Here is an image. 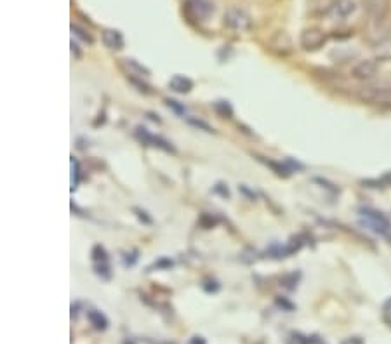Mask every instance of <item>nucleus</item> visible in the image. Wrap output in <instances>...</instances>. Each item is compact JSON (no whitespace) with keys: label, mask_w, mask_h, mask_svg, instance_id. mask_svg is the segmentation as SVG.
Masks as SVG:
<instances>
[{"label":"nucleus","mask_w":391,"mask_h":344,"mask_svg":"<svg viewBox=\"0 0 391 344\" xmlns=\"http://www.w3.org/2000/svg\"><path fill=\"white\" fill-rule=\"evenodd\" d=\"M183 12L190 21H199L200 23V21L211 18V14L214 12V5H212L211 0H186Z\"/></svg>","instance_id":"1"},{"label":"nucleus","mask_w":391,"mask_h":344,"mask_svg":"<svg viewBox=\"0 0 391 344\" xmlns=\"http://www.w3.org/2000/svg\"><path fill=\"white\" fill-rule=\"evenodd\" d=\"M325 42H327V34L316 27L306 28V30L301 31V37H299V44H301V47L306 53H315V51L322 49L325 46Z\"/></svg>","instance_id":"2"},{"label":"nucleus","mask_w":391,"mask_h":344,"mask_svg":"<svg viewBox=\"0 0 391 344\" xmlns=\"http://www.w3.org/2000/svg\"><path fill=\"white\" fill-rule=\"evenodd\" d=\"M252 25V19L244 9L240 8H229L225 12V27H228L229 30L235 31H245L249 30Z\"/></svg>","instance_id":"3"},{"label":"nucleus","mask_w":391,"mask_h":344,"mask_svg":"<svg viewBox=\"0 0 391 344\" xmlns=\"http://www.w3.org/2000/svg\"><path fill=\"white\" fill-rule=\"evenodd\" d=\"M268 49L273 54H277V56H289L294 51L292 38H290V35L287 34V31H277V34H273V37L270 38V42H268Z\"/></svg>","instance_id":"4"},{"label":"nucleus","mask_w":391,"mask_h":344,"mask_svg":"<svg viewBox=\"0 0 391 344\" xmlns=\"http://www.w3.org/2000/svg\"><path fill=\"white\" fill-rule=\"evenodd\" d=\"M391 2L390 0H365V11L369 14V18L376 23H381L390 14Z\"/></svg>","instance_id":"5"},{"label":"nucleus","mask_w":391,"mask_h":344,"mask_svg":"<svg viewBox=\"0 0 391 344\" xmlns=\"http://www.w3.org/2000/svg\"><path fill=\"white\" fill-rule=\"evenodd\" d=\"M377 75V63L374 59H364L358 61L357 64L351 70V77L355 80H360V82H367V80H373Z\"/></svg>","instance_id":"6"},{"label":"nucleus","mask_w":391,"mask_h":344,"mask_svg":"<svg viewBox=\"0 0 391 344\" xmlns=\"http://www.w3.org/2000/svg\"><path fill=\"white\" fill-rule=\"evenodd\" d=\"M360 98L376 105H391V88H367L360 92Z\"/></svg>","instance_id":"7"},{"label":"nucleus","mask_w":391,"mask_h":344,"mask_svg":"<svg viewBox=\"0 0 391 344\" xmlns=\"http://www.w3.org/2000/svg\"><path fill=\"white\" fill-rule=\"evenodd\" d=\"M136 137L141 141L143 144H151V146H157V148H162V150H166V152H174V148L171 146L169 141L162 140V137L158 136H153V134H150L144 127H136Z\"/></svg>","instance_id":"8"},{"label":"nucleus","mask_w":391,"mask_h":344,"mask_svg":"<svg viewBox=\"0 0 391 344\" xmlns=\"http://www.w3.org/2000/svg\"><path fill=\"white\" fill-rule=\"evenodd\" d=\"M103 44H105L108 49L112 51H121L124 49V35L118 30H113V28H108V30L103 31Z\"/></svg>","instance_id":"9"},{"label":"nucleus","mask_w":391,"mask_h":344,"mask_svg":"<svg viewBox=\"0 0 391 344\" xmlns=\"http://www.w3.org/2000/svg\"><path fill=\"white\" fill-rule=\"evenodd\" d=\"M331 11L336 18H348L357 11V2L355 0H334Z\"/></svg>","instance_id":"10"},{"label":"nucleus","mask_w":391,"mask_h":344,"mask_svg":"<svg viewBox=\"0 0 391 344\" xmlns=\"http://www.w3.org/2000/svg\"><path fill=\"white\" fill-rule=\"evenodd\" d=\"M169 88L173 91L179 92V94H186V92H190L193 89V82L185 75H174L169 80Z\"/></svg>","instance_id":"11"},{"label":"nucleus","mask_w":391,"mask_h":344,"mask_svg":"<svg viewBox=\"0 0 391 344\" xmlns=\"http://www.w3.org/2000/svg\"><path fill=\"white\" fill-rule=\"evenodd\" d=\"M124 61V66L127 68L129 75H136V77H141V79H147V77H150V70L147 68V66H143L141 63H138L136 59H132V57H127V59H122Z\"/></svg>","instance_id":"12"},{"label":"nucleus","mask_w":391,"mask_h":344,"mask_svg":"<svg viewBox=\"0 0 391 344\" xmlns=\"http://www.w3.org/2000/svg\"><path fill=\"white\" fill-rule=\"evenodd\" d=\"M374 56L379 61H391V38H383L374 46Z\"/></svg>","instance_id":"13"},{"label":"nucleus","mask_w":391,"mask_h":344,"mask_svg":"<svg viewBox=\"0 0 391 344\" xmlns=\"http://www.w3.org/2000/svg\"><path fill=\"white\" fill-rule=\"evenodd\" d=\"M87 317H89L90 323H92V327H94L96 330H105L106 327H108V320H106V317L101 313V311L92 310L87 313Z\"/></svg>","instance_id":"14"},{"label":"nucleus","mask_w":391,"mask_h":344,"mask_svg":"<svg viewBox=\"0 0 391 344\" xmlns=\"http://www.w3.org/2000/svg\"><path fill=\"white\" fill-rule=\"evenodd\" d=\"M214 110L225 118H231V115H234V108H231V105L228 101H216Z\"/></svg>","instance_id":"15"},{"label":"nucleus","mask_w":391,"mask_h":344,"mask_svg":"<svg viewBox=\"0 0 391 344\" xmlns=\"http://www.w3.org/2000/svg\"><path fill=\"white\" fill-rule=\"evenodd\" d=\"M92 261H94L96 265H103V263H108V254H106L105 247L94 246V249H92Z\"/></svg>","instance_id":"16"},{"label":"nucleus","mask_w":391,"mask_h":344,"mask_svg":"<svg viewBox=\"0 0 391 344\" xmlns=\"http://www.w3.org/2000/svg\"><path fill=\"white\" fill-rule=\"evenodd\" d=\"M72 189H75L77 186H79V181H80V170H79V162H77L75 159L72 157Z\"/></svg>","instance_id":"17"},{"label":"nucleus","mask_w":391,"mask_h":344,"mask_svg":"<svg viewBox=\"0 0 391 344\" xmlns=\"http://www.w3.org/2000/svg\"><path fill=\"white\" fill-rule=\"evenodd\" d=\"M266 162V166H270L271 169L277 172L279 176H283V178H287L289 176V169H286V167L282 166V163H277V162H271V160H264Z\"/></svg>","instance_id":"18"},{"label":"nucleus","mask_w":391,"mask_h":344,"mask_svg":"<svg viewBox=\"0 0 391 344\" xmlns=\"http://www.w3.org/2000/svg\"><path fill=\"white\" fill-rule=\"evenodd\" d=\"M96 273H98L101 278L108 280L110 276H112V269H110L108 263H103V265H96Z\"/></svg>","instance_id":"19"},{"label":"nucleus","mask_w":391,"mask_h":344,"mask_svg":"<svg viewBox=\"0 0 391 344\" xmlns=\"http://www.w3.org/2000/svg\"><path fill=\"white\" fill-rule=\"evenodd\" d=\"M72 31L77 35V37L82 38V40H86V42H89V44H92V37H90V35L87 34V31L84 30V28L77 27V25H72Z\"/></svg>","instance_id":"20"},{"label":"nucleus","mask_w":391,"mask_h":344,"mask_svg":"<svg viewBox=\"0 0 391 344\" xmlns=\"http://www.w3.org/2000/svg\"><path fill=\"white\" fill-rule=\"evenodd\" d=\"M167 106H169V108H173L174 111H176L177 115H185L186 114V108L183 105H179V103L177 101H174V99H167Z\"/></svg>","instance_id":"21"},{"label":"nucleus","mask_w":391,"mask_h":344,"mask_svg":"<svg viewBox=\"0 0 391 344\" xmlns=\"http://www.w3.org/2000/svg\"><path fill=\"white\" fill-rule=\"evenodd\" d=\"M188 122L192 125H195V127L203 129L205 133H214V129H212L209 124H205V122H203V120H197V118H188Z\"/></svg>","instance_id":"22"},{"label":"nucleus","mask_w":391,"mask_h":344,"mask_svg":"<svg viewBox=\"0 0 391 344\" xmlns=\"http://www.w3.org/2000/svg\"><path fill=\"white\" fill-rule=\"evenodd\" d=\"M342 344H364V341L360 337H350V339L342 341Z\"/></svg>","instance_id":"23"},{"label":"nucleus","mask_w":391,"mask_h":344,"mask_svg":"<svg viewBox=\"0 0 391 344\" xmlns=\"http://www.w3.org/2000/svg\"><path fill=\"white\" fill-rule=\"evenodd\" d=\"M381 181L384 183V185H388V186H391V170H388L386 174L383 176V179H381Z\"/></svg>","instance_id":"24"}]
</instances>
